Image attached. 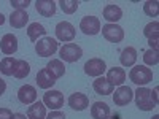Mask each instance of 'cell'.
Instances as JSON below:
<instances>
[{
    "label": "cell",
    "instance_id": "d590c367",
    "mask_svg": "<svg viewBox=\"0 0 159 119\" xmlns=\"http://www.w3.org/2000/svg\"><path fill=\"white\" fill-rule=\"evenodd\" d=\"M11 119H27V117H25L24 114H21V113H15L11 116Z\"/></svg>",
    "mask_w": 159,
    "mask_h": 119
},
{
    "label": "cell",
    "instance_id": "ffe728a7",
    "mask_svg": "<svg viewBox=\"0 0 159 119\" xmlns=\"http://www.w3.org/2000/svg\"><path fill=\"white\" fill-rule=\"evenodd\" d=\"M46 107L43 102H34L27 110V119H45Z\"/></svg>",
    "mask_w": 159,
    "mask_h": 119
},
{
    "label": "cell",
    "instance_id": "9c48e42d",
    "mask_svg": "<svg viewBox=\"0 0 159 119\" xmlns=\"http://www.w3.org/2000/svg\"><path fill=\"white\" fill-rule=\"evenodd\" d=\"M43 103L45 107H48L49 110H59L64 107V95L59 90H46V94L43 95Z\"/></svg>",
    "mask_w": 159,
    "mask_h": 119
},
{
    "label": "cell",
    "instance_id": "3957f363",
    "mask_svg": "<svg viewBox=\"0 0 159 119\" xmlns=\"http://www.w3.org/2000/svg\"><path fill=\"white\" fill-rule=\"evenodd\" d=\"M57 49H59L57 40L51 38V37H45L42 40H38V43L35 45V52L40 57H51V56H54V52Z\"/></svg>",
    "mask_w": 159,
    "mask_h": 119
},
{
    "label": "cell",
    "instance_id": "6da1fadb",
    "mask_svg": "<svg viewBox=\"0 0 159 119\" xmlns=\"http://www.w3.org/2000/svg\"><path fill=\"white\" fill-rule=\"evenodd\" d=\"M134 95H135V105L142 111H151L153 108L157 107V102H159L157 87H154L153 90L148 87H139L134 92Z\"/></svg>",
    "mask_w": 159,
    "mask_h": 119
},
{
    "label": "cell",
    "instance_id": "277c9868",
    "mask_svg": "<svg viewBox=\"0 0 159 119\" xmlns=\"http://www.w3.org/2000/svg\"><path fill=\"white\" fill-rule=\"evenodd\" d=\"M83 56V49L76 43H67L59 49V57L64 62H76Z\"/></svg>",
    "mask_w": 159,
    "mask_h": 119
},
{
    "label": "cell",
    "instance_id": "f35d334b",
    "mask_svg": "<svg viewBox=\"0 0 159 119\" xmlns=\"http://www.w3.org/2000/svg\"><path fill=\"white\" fill-rule=\"evenodd\" d=\"M151 119H159V116H157V114H156V116H153V117H151Z\"/></svg>",
    "mask_w": 159,
    "mask_h": 119
},
{
    "label": "cell",
    "instance_id": "4316f807",
    "mask_svg": "<svg viewBox=\"0 0 159 119\" xmlns=\"http://www.w3.org/2000/svg\"><path fill=\"white\" fill-rule=\"evenodd\" d=\"M59 7H61V10L65 13V15H73V13L78 10V7H80V2L78 0H61Z\"/></svg>",
    "mask_w": 159,
    "mask_h": 119
},
{
    "label": "cell",
    "instance_id": "7c38bea8",
    "mask_svg": "<svg viewBox=\"0 0 159 119\" xmlns=\"http://www.w3.org/2000/svg\"><path fill=\"white\" fill-rule=\"evenodd\" d=\"M18 100L24 105H32L37 102V89L30 84H25L18 90Z\"/></svg>",
    "mask_w": 159,
    "mask_h": 119
},
{
    "label": "cell",
    "instance_id": "2e32d148",
    "mask_svg": "<svg viewBox=\"0 0 159 119\" xmlns=\"http://www.w3.org/2000/svg\"><path fill=\"white\" fill-rule=\"evenodd\" d=\"M121 18H123V10L118 5L110 3V5H107L103 8V19H107L108 24H116Z\"/></svg>",
    "mask_w": 159,
    "mask_h": 119
},
{
    "label": "cell",
    "instance_id": "44dd1931",
    "mask_svg": "<svg viewBox=\"0 0 159 119\" xmlns=\"http://www.w3.org/2000/svg\"><path fill=\"white\" fill-rule=\"evenodd\" d=\"M119 60L124 67H134V64L137 62V51L135 48L127 46L121 51V56H119Z\"/></svg>",
    "mask_w": 159,
    "mask_h": 119
},
{
    "label": "cell",
    "instance_id": "7402d4cb",
    "mask_svg": "<svg viewBox=\"0 0 159 119\" xmlns=\"http://www.w3.org/2000/svg\"><path fill=\"white\" fill-rule=\"evenodd\" d=\"M91 116L94 119H107L110 116V107L103 102H96L91 107Z\"/></svg>",
    "mask_w": 159,
    "mask_h": 119
},
{
    "label": "cell",
    "instance_id": "9a60e30c",
    "mask_svg": "<svg viewBox=\"0 0 159 119\" xmlns=\"http://www.w3.org/2000/svg\"><path fill=\"white\" fill-rule=\"evenodd\" d=\"M35 8L38 15H42L43 18H51L56 13V2H52V0H37Z\"/></svg>",
    "mask_w": 159,
    "mask_h": 119
},
{
    "label": "cell",
    "instance_id": "d4e9b609",
    "mask_svg": "<svg viewBox=\"0 0 159 119\" xmlns=\"http://www.w3.org/2000/svg\"><path fill=\"white\" fill-rule=\"evenodd\" d=\"M29 73H30V65H29L27 62H25V60H22V59L16 60V65H15V73H13V76L22 79V78L27 76Z\"/></svg>",
    "mask_w": 159,
    "mask_h": 119
},
{
    "label": "cell",
    "instance_id": "836d02e7",
    "mask_svg": "<svg viewBox=\"0 0 159 119\" xmlns=\"http://www.w3.org/2000/svg\"><path fill=\"white\" fill-rule=\"evenodd\" d=\"M13 113L8 108H0V119H11Z\"/></svg>",
    "mask_w": 159,
    "mask_h": 119
},
{
    "label": "cell",
    "instance_id": "30bf717a",
    "mask_svg": "<svg viewBox=\"0 0 159 119\" xmlns=\"http://www.w3.org/2000/svg\"><path fill=\"white\" fill-rule=\"evenodd\" d=\"M80 30L84 35H97L100 32V21L96 16H84L80 22Z\"/></svg>",
    "mask_w": 159,
    "mask_h": 119
},
{
    "label": "cell",
    "instance_id": "8fae6325",
    "mask_svg": "<svg viewBox=\"0 0 159 119\" xmlns=\"http://www.w3.org/2000/svg\"><path fill=\"white\" fill-rule=\"evenodd\" d=\"M0 49H2L3 54L11 56L18 51V38L13 33H5L0 40Z\"/></svg>",
    "mask_w": 159,
    "mask_h": 119
},
{
    "label": "cell",
    "instance_id": "52a82bcc",
    "mask_svg": "<svg viewBox=\"0 0 159 119\" xmlns=\"http://www.w3.org/2000/svg\"><path fill=\"white\" fill-rule=\"evenodd\" d=\"M107 70V64L102 59H89L86 64H84V73L88 76H94V78H99L100 75H103V72Z\"/></svg>",
    "mask_w": 159,
    "mask_h": 119
},
{
    "label": "cell",
    "instance_id": "f1b7e54d",
    "mask_svg": "<svg viewBox=\"0 0 159 119\" xmlns=\"http://www.w3.org/2000/svg\"><path fill=\"white\" fill-rule=\"evenodd\" d=\"M143 35L147 37V38H151V37L159 35V22L157 21H153V22L147 24V25H145V29H143Z\"/></svg>",
    "mask_w": 159,
    "mask_h": 119
},
{
    "label": "cell",
    "instance_id": "d6a6232c",
    "mask_svg": "<svg viewBox=\"0 0 159 119\" xmlns=\"http://www.w3.org/2000/svg\"><path fill=\"white\" fill-rule=\"evenodd\" d=\"M148 45H150V48H151L153 51H157V45H159V35L148 38Z\"/></svg>",
    "mask_w": 159,
    "mask_h": 119
},
{
    "label": "cell",
    "instance_id": "f546056e",
    "mask_svg": "<svg viewBox=\"0 0 159 119\" xmlns=\"http://www.w3.org/2000/svg\"><path fill=\"white\" fill-rule=\"evenodd\" d=\"M143 62L147 65H157V62H159V52L153 51V49H148L143 54Z\"/></svg>",
    "mask_w": 159,
    "mask_h": 119
},
{
    "label": "cell",
    "instance_id": "8992f818",
    "mask_svg": "<svg viewBox=\"0 0 159 119\" xmlns=\"http://www.w3.org/2000/svg\"><path fill=\"white\" fill-rule=\"evenodd\" d=\"M56 37H57V40H61V42H65V43H69V42H72V40L75 38V27L70 24V22H67V21H61V22H57V25H56Z\"/></svg>",
    "mask_w": 159,
    "mask_h": 119
},
{
    "label": "cell",
    "instance_id": "8d00e7d4",
    "mask_svg": "<svg viewBox=\"0 0 159 119\" xmlns=\"http://www.w3.org/2000/svg\"><path fill=\"white\" fill-rule=\"evenodd\" d=\"M3 22H5V16L2 15V13H0V25H2Z\"/></svg>",
    "mask_w": 159,
    "mask_h": 119
},
{
    "label": "cell",
    "instance_id": "d6986e66",
    "mask_svg": "<svg viewBox=\"0 0 159 119\" xmlns=\"http://www.w3.org/2000/svg\"><path fill=\"white\" fill-rule=\"evenodd\" d=\"M27 22H29V15L25 11L16 10V11H13L10 15V24H11V27H15V29L25 27V24H27Z\"/></svg>",
    "mask_w": 159,
    "mask_h": 119
},
{
    "label": "cell",
    "instance_id": "1f68e13d",
    "mask_svg": "<svg viewBox=\"0 0 159 119\" xmlns=\"http://www.w3.org/2000/svg\"><path fill=\"white\" fill-rule=\"evenodd\" d=\"M45 119H65V114L61 113L59 110H54V111H51L49 114H46Z\"/></svg>",
    "mask_w": 159,
    "mask_h": 119
},
{
    "label": "cell",
    "instance_id": "e575fe53",
    "mask_svg": "<svg viewBox=\"0 0 159 119\" xmlns=\"http://www.w3.org/2000/svg\"><path fill=\"white\" fill-rule=\"evenodd\" d=\"M7 90V83L3 81V79H0V95H3Z\"/></svg>",
    "mask_w": 159,
    "mask_h": 119
},
{
    "label": "cell",
    "instance_id": "ac0fdd59",
    "mask_svg": "<svg viewBox=\"0 0 159 119\" xmlns=\"http://www.w3.org/2000/svg\"><path fill=\"white\" fill-rule=\"evenodd\" d=\"M92 87H94V90L97 92V94H100V95H110V94H113V90H115V86L110 84L107 81V78H103V76L96 78V81L92 83Z\"/></svg>",
    "mask_w": 159,
    "mask_h": 119
},
{
    "label": "cell",
    "instance_id": "83f0119b",
    "mask_svg": "<svg viewBox=\"0 0 159 119\" xmlns=\"http://www.w3.org/2000/svg\"><path fill=\"white\" fill-rule=\"evenodd\" d=\"M143 11H145V15L150 16V18H156L157 16V13H159V3L156 2V0H148V2H145L143 5Z\"/></svg>",
    "mask_w": 159,
    "mask_h": 119
},
{
    "label": "cell",
    "instance_id": "e0dca14e",
    "mask_svg": "<svg viewBox=\"0 0 159 119\" xmlns=\"http://www.w3.org/2000/svg\"><path fill=\"white\" fill-rule=\"evenodd\" d=\"M107 81L113 86H123L126 81V72L124 68H119V67H113L108 70L107 73Z\"/></svg>",
    "mask_w": 159,
    "mask_h": 119
},
{
    "label": "cell",
    "instance_id": "ba28073f",
    "mask_svg": "<svg viewBox=\"0 0 159 119\" xmlns=\"http://www.w3.org/2000/svg\"><path fill=\"white\" fill-rule=\"evenodd\" d=\"M113 102L116 107H126V105L134 99V90L129 86H119L116 90H113Z\"/></svg>",
    "mask_w": 159,
    "mask_h": 119
},
{
    "label": "cell",
    "instance_id": "4fadbf2b",
    "mask_svg": "<svg viewBox=\"0 0 159 119\" xmlns=\"http://www.w3.org/2000/svg\"><path fill=\"white\" fill-rule=\"evenodd\" d=\"M56 76L52 75L48 68H42L38 73H37V84L38 87H42V89H49L56 84Z\"/></svg>",
    "mask_w": 159,
    "mask_h": 119
},
{
    "label": "cell",
    "instance_id": "5bb4252c",
    "mask_svg": "<svg viewBox=\"0 0 159 119\" xmlns=\"http://www.w3.org/2000/svg\"><path fill=\"white\" fill-rule=\"evenodd\" d=\"M69 107L75 111H83L89 107V99L81 92H75L69 97Z\"/></svg>",
    "mask_w": 159,
    "mask_h": 119
},
{
    "label": "cell",
    "instance_id": "4dcf8cb0",
    "mask_svg": "<svg viewBox=\"0 0 159 119\" xmlns=\"http://www.w3.org/2000/svg\"><path fill=\"white\" fill-rule=\"evenodd\" d=\"M10 5H11V7H15L16 10H21V11H24L25 8H27V7L30 5V0H11V2H10Z\"/></svg>",
    "mask_w": 159,
    "mask_h": 119
},
{
    "label": "cell",
    "instance_id": "484cf974",
    "mask_svg": "<svg viewBox=\"0 0 159 119\" xmlns=\"http://www.w3.org/2000/svg\"><path fill=\"white\" fill-rule=\"evenodd\" d=\"M45 33H46V30H45V27H43L42 24H38V22L29 24V27H27V35H29V38L32 40V42H37L38 37H43Z\"/></svg>",
    "mask_w": 159,
    "mask_h": 119
},
{
    "label": "cell",
    "instance_id": "7a4b0ae2",
    "mask_svg": "<svg viewBox=\"0 0 159 119\" xmlns=\"http://www.w3.org/2000/svg\"><path fill=\"white\" fill-rule=\"evenodd\" d=\"M130 81L137 86H145L153 81V72L147 67V65H134L129 73Z\"/></svg>",
    "mask_w": 159,
    "mask_h": 119
},
{
    "label": "cell",
    "instance_id": "74e56055",
    "mask_svg": "<svg viewBox=\"0 0 159 119\" xmlns=\"http://www.w3.org/2000/svg\"><path fill=\"white\" fill-rule=\"evenodd\" d=\"M107 119H119V117H118V116H111V114H110V116H108Z\"/></svg>",
    "mask_w": 159,
    "mask_h": 119
},
{
    "label": "cell",
    "instance_id": "5b68a950",
    "mask_svg": "<svg viewBox=\"0 0 159 119\" xmlns=\"http://www.w3.org/2000/svg\"><path fill=\"white\" fill-rule=\"evenodd\" d=\"M100 30L103 38L108 40L110 43H121L124 38V30L118 24H105L103 27H100Z\"/></svg>",
    "mask_w": 159,
    "mask_h": 119
},
{
    "label": "cell",
    "instance_id": "cb8c5ba5",
    "mask_svg": "<svg viewBox=\"0 0 159 119\" xmlns=\"http://www.w3.org/2000/svg\"><path fill=\"white\" fill-rule=\"evenodd\" d=\"M15 65H16V59L11 56H7L0 62V72L5 76H13V73H15Z\"/></svg>",
    "mask_w": 159,
    "mask_h": 119
},
{
    "label": "cell",
    "instance_id": "603a6c76",
    "mask_svg": "<svg viewBox=\"0 0 159 119\" xmlns=\"http://www.w3.org/2000/svg\"><path fill=\"white\" fill-rule=\"evenodd\" d=\"M46 68L54 75L56 78H61V76H64V73H65V65H64V62L61 60V59H51L49 60V64L46 65Z\"/></svg>",
    "mask_w": 159,
    "mask_h": 119
}]
</instances>
